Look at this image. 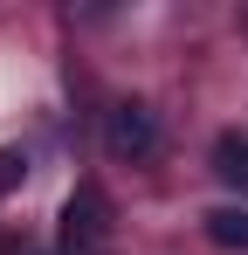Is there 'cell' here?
Listing matches in <instances>:
<instances>
[{
    "instance_id": "obj_5",
    "label": "cell",
    "mask_w": 248,
    "mask_h": 255,
    "mask_svg": "<svg viewBox=\"0 0 248 255\" xmlns=\"http://www.w3.org/2000/svg\"><path fill=\"white\" fill-rule=\"evenodd\" d=\"M21 179H28V152H0V200H7Z\"/></svg>"
},
{
    "instance_id": "obj_1",
    "label": "cell",
    "mask_w": 248,
    "mask_h": 255,
    "mask_svg": "<svg viewBox=\"0 0 248 255\" xmlns=\"http://www.w3.org/2000/svg\"><path fill=\"white\" fill-rule=\"evenodd\" d=\"M104 249H111V207L97 186H76L62 207V249L55 255H104Z\"/></svg>"
},
{
    "instance_id": "obj_3",
    "label": "cell",
    "mask_w": 248,
    "mask_h": 255,
    "mask_svg": "<svg viewBox=\"0 0 248 255\" xmlns=\"http://www.w3.org/2000/svg\"><path fill=\"white\" fill-rule=\"evenodd\" d=\"M214 172L248 193V138H242V131H221V138H214Z\"/></svg>"
},
{
    "instance_id": "obj_4",
    "label": "cell",
    "mask_w": 248,
    "mask_h": 255,
    "mask_svg": "<svg viewBox=\"0 0 248 255\" xmlns=\"http://www.w3.org/2000/svg\"><path fill=\"white\" fill-rule=\"evenodd\" d=\"M207 235H214L221 249H248V214H235V207H214V214H207Z\"/></svg>"
},
{
    "instance_id": "obj_2",
    "label": "cell",
    "mask_w": 248,
    "mask_h": 255,
    "mask_svg": "<svg viewBox=\"0 0 248 255\" xmlns=\"http://www.w3.org/2000/svg\"><path fill=\"white\" fill-rule=\"evenodd\" d=\"M104 145H111L118 159H152V152H159V125H152V111H145V104H118L111 125H104Z\"/></svg>"
}]
</instances>
